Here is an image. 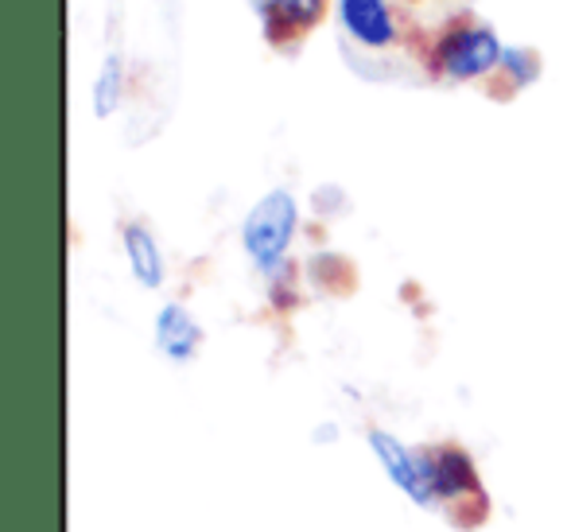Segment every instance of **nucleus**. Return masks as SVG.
Here are the masks:
<instances>
[{"instance_id":"1","label":"nucleus","mask_w":567,"mask_h":532,"mask_svg":"<svg viewBox=\"0 0 567 532\" xmlns=\"http://www.w3.org/2000/svg\"><path fill=\"white\" fill-rule=\"evenodd\" d=\"M296 222H300V211H296V198L288 191L265 195L249 211V218H245V253L265 273H272L284 260V253H288V245H292Z\"/></svg>"},{"instance_id":"2","label":"nucleus","mask_w":567,"mask_h":532,"mask_svg":"<svg viewBox=\"0 0 567 532\" xmlns=\"http://www.w3.org/2000/svg\"><path fill=\"white\" fill-rule=\"evenodd\" d=\"M435 66L455 82H474L482 74L497 71L505 59V48L489 28L482 24H455L435 43Z\"/></svg>"},{"instance_id":"3","label":"nucleus","mask_w":567,"mask_h":532,"mask_svg":"<svg viewBox=\"0 0 567 532\" xmlns=\"http://www.w3.org/2000/svg\"><path fill=\"white\" fill-rule=\"evenodd\" d=\"M339 24L358 48H393L401 28L393 20V9L389 0H339Z\"/></svg>"},{"instance_id":"4","label":"nucleus","mask_w":567,"mask_h":532,"mask_svg":"<svg viewBox=\"0 0 567 532\" xmlns=\"http://www.w3.org/2000/svg\"><path fill=\"white\" fill-rule=\"evenodd\" d=\"M370 443H373V451L381 454V462L389 467L393 482L401 485L404 493H412L420 505H427L432 498H440V493H435V467H432V459L404 451V443H396V439L385 436V431H373Z\"/></svg>"},{"instance_id":"5","label":"nucleus","mask_w":567,"mask_h":532,"mask_svg":"<svg viewBox=\"0 0 567 532\" xmlns=\"http://www.w3.org/2000/svg\"><path fill=\"white\" fill-rule=\"evenodd\" d=\"M257 17L265 20L272 40H288L300 35L303 28L316 24V17L323 12V0H249Z\"/></svg>"},{"instance_id":"6","label":"nucleus","mask_w":567,"mask_h":532,"mask_svg":"<svg viewBox=\"0 0 567 532\" xmlns=\"http://www.w3.org/2000/svg\"><path fill=\"white\" fill-rule=\"evenodd\" d=\"M156 342H159V350H164L167 358L187 361L190 354L198 350V342H203V330H198V323L190 319L179 304H167L164 311H159V319H156Z\"/></svg>"},{"instance_id":"7","label":"nucleus","mask_w":567,"mask_h":532,"mask_svg":"<svg viewBox=\"0 0 567 532\" xmlns=\"http://www.w3.org/2000/svg\"><path fill=\"white\" fill-rule=\"evenodd\" d=\"M125 253H128V268H133V276L144 284V288H159V284H164V260H159V245L148 229L128 226Z\"/></svg>"},{"instance_id":"8","label":"nucleus","mask_w":567,"mask_h":532,"mask_svg":"<svg viewBox=\"0 0 567 532\" xmlns=\"http://www.w3.org/2000/svg\"><path fill=\"white\" fill-rule=\"evenodd\" d=\"M94 113L97 117H113V113L121 110V102H125V66H121V59L117 55H110L102 63V71H97V79H94Z\"/></svg>"},{"instance_id":"9","label":"nucleus","mask_w":567,"mask_h":532,"mask_svg":"<svg viewBox=\"0 0 567 532\" xmlns=\"http://www.w3.org/2000/svg\"><path fill=\"white\" fill-rule=\"evenodd\" d=\"M435 467V493L440 498H455V493H463L466 485L474 482V470H471V459L458 451H443L432 459Z\"/></svg>"},{"instance_id":"10","label":"nucleus","mask_w":567,"mask_h":532,"mask_svg":"<svg viewBox=\"0 0 567 532\" xmlns=\"http://www.w3.org/2000/svg\"><path fill=\"white\" fill-rule=\"evenodd\" d=\"M502 71H509L513 82H528L536 74V55H528V51H517V48H505Z\"/></svg>"}]
</instances>
